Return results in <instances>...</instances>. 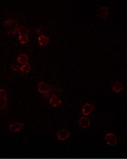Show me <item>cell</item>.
<instances>
[{
  "mask_svg": "<svg viewBox=\"0 0 127 159\" xmlns=\"http://www.w3.org/2000/svg\"><path fill=\"white\" fill-rule=\"evenodd\" d=\"M38 89L40 93L43 94L44 97L48 98L51 92L55 90L60 91L56 88L53 87L51 86L45 82H41L38 84Z\"/></svg>",
  "mask_w": 127,
  "mask_h": 159,
  "instance_id": "1",
  "label": "cell"
},
{
  "mask_svg": "<svg viewBox=\"0 0 127 159\" xmlns=\"http://www.w3.org/2000/svg\"><path fill=\"white\" fill-rule=\"evenodd\" d=\"M4 26L8 34L14 35L17 32L18 29L17 23L14 19H10L6 21L4 24Z\"/></svg>",
  "mask_w": 127,
  "mask_h": 159,
  "instance_id": "2",
  "label": "cell"
},
{
  "mask_svg": "<svg viewBox=\"0 0 127 159\" xmlns=\"http://www.w3.org/2000/svg\"><path fill=\"white\" fill-rule=\"evenodd\" d=\"M104 138L106 143L110 145H115L117 142V136L112 133H107L104 136Z\"/></svg>",
  "mask_w": 127,
  "mask_h": 159,
  "instance_id": "3",
  "label": "cell"
},
{
  "mask_svg": "<svg viewBox=\"0 0 127 159\" xmlns=\"http://www.w3.org/2000/svg\"><path fill=\"white\" fill-rule=\"evenodd\" d=\"M56 135L58 139L61 141H63L68 138L70 136V133L69 131L65 129H62L56 132Z\"/></svg>",
  "mask_w": 127,
  "mask_h": 159,
  "instance_id": "4",
  "label": "cell"
},
{
  "mask_svg": "<svg viewBox=\"0 0 127 159\" xmlns=\"http://www.w3.org/2000/svg\"><path fill=\"white\" fill-rule=\"evenodd\" d=\"M94 109V107L93 105L90 103H86L83 106L82 108V112L84 116H87L90 114Z\"/></svg>",
  "mask_w": 127,
  "mask_h": 159,
  "instance_id": "5",
  "label": "cell"
},
{
  "mask_svg": "<svg viewBox=\"0 0 127 159\" xmlns=\"http://www.w3.org/2000/svg\"><path fill=\"white\" fill-rule=\"evenodd\" d=\"M91 122L89 119L86 117H82L79 119V126L82 127L83 128H86L90 125Z\"/></svg>",
  "mask_w": 127,
  "mask_h": 159,
  "instance_id": "6",
  "label": "cell"
},
{
  "mask_svg": "<svg viewBox=\"0 0 127 159\" xmlns=\"http://www.w3.org/2000/svg\"><path fill=\"white\" fill-rule=\"evenodd\" d=\"M49 102L50 104L53 107H58L62 104V101L57 96L55 95V94H53Z\"/></svg>",
  "mask_w": 127,
  "mask_h": 159,
  "instance_id": "7",
  "label": "cell"
},
{
  "mask_svg": "<svg viewBox=\"0 0 127 159\" xmlns=\"http://www.w3.org/2000/svg\"><path fill=\"white\" fill-rule=\"evenodd\" d=\"M109 15V8L108 7H101L99 8V16L106 19Z\"/></svg>",
  "mask_w": 127,
  "mask_h": 159,
  "instance_id": "8",
  "label": "cell"
},
{
  "mask_svg": "<svg viewBox=\"0 0 127 159\" xmlns=\"http://www.w3.org/2000/svg\"><path fill=\"white\" fill-rule=\"evenodd\" d=\"M24 125L20 123L15 122L9 126V129L11 131L18 132L23 128Z\"/></svg>",
  "mask_w": 127,
  "mask_h": 159,
  "instance_id": "9",
  "label": "cell"
},
{
  "mask_svg": "<svg viewBox=\"0 0 127 159\" xmlns=\"http://www.w3.org/2000/svg\"><path fill=\"white\" fill-rule=\"evenodd\" d=\"M49 38L47 36L41 35L38 37L39 44L41 46H46L49 43Z\"/></svg>",
  "mask_w": 127,
  "mask_h": 159,
  "instance_id": "10",
  "label": "cell"
},
{
  "mask_svg": "<svg viewBox=\"0 0 127 159\" xmlns=\"http://www.w3.org/2000/svg\"><path fill=\"white\" fill-rule=\"evenodd\" d=\"M112 88L113 90L117 93L120 92L124 90V87L122 84L119 81H116L114 83L112 86Z\"/></svg>",
  "mask_w": 127,
  "mask_h": 159,
  "instance_id": "11",
  "label": "cell"
},
{
  "mask_svg": "<svg viewBox=\"0 0 127 159\" xmlns=\"http://www.w3.org/2000/svg\"><path fill=\"white\" fill-rule=\"evenodd\" d=\"M17 61L21 64H25L28 63V57L25 54H21L18 57Z\"/></svg>",
  "mask_w": 127,
  "mask_h": 159,
  "instance_id": "12",
  "label": "cell"
},
{
  "mask_svg": "<svg viewBox=\"0 0 127 159\" xmlns=\"http://www.w3.org/2000/svg\"><path fill=\"white\" fill-rule=\"evenodd\" d=\"M18 33L20 36H27L29 33V30L25 26H21L18 29Z\"/></svg>",
  "mask_w": 127,
  "mask_h": 159,
  "instance_id": "13",
  "label": "cell"
},
{
  "mask_svg": "<svg viewBox=\"0 0 127 159\" xmlns=\"http://www.w3.org/2000/svg\"><path fill=\"white\" fill-rule=\"evenodd\" d=\"M31 67L29 63L24 64L20 68V71L23 73H27L30 71Z\"/></svg>",
  "mask_w": 127,
  "mask_h": 159,
  "instance_id": "14",
  "label": "cell"
},
{
  "mask_svg": "<svg viewBox=\"0 0 127 159\" xmlns=\"http://www.w3.org/2000/svg\"><path fill=\"white\" fill-rule=\"evenodd\" d=\"M7 98H0V109H4L7 106Z\"/></svg>",
  "mask_w": 127,
  "mask_h": 159,
  "instance_id": "15",
  "label": "cell"
},
{
  "mask_svg": "<svg viewBox=\"0 0 127 159\" xmlns=\"http://www.w3.org/2000/svg\"><path fill=\"white\" fill-rule=\"evenodd\" d=\"M19 40L21 44L25 45L28 42L29 39L27 36H20L19 38Z\"/></svg>",
  "mask_w": 127,
  "mask_h": 159,
  "instance_id": "16",
  "label": "cell"
},
{
  "mask_svg": "<svg viewBox=\"0 0 127 159\" xmlns=\"http://www.w3.org/2000/svg\"><path fill=\"white\" fill-rule=\"evenodd\" d=\"M7 93L3 89H0V98H7Z\"/></svg>",
  "mask_w": 127,
  "mask_h": 159,
  "instance_id": "17",
  "label": "cell"
},
{
  "mask_svg": "<svg viewBox=\"0 0 127 159\" xmlns=\"http://www.w3.org/2000/svg\"><path fill=\"white\" fill-rule=\"evenodd\" d=\"M11 68L14 71H17L19 69V66L17 64H13Z\"/></svg>",
  "mask_w": 127,
  "mask_h": 159,
  "instance_id": "18",
  "label": "cell"
},
{
  "mask_svg": "<svg viewBox=\"0 0 127 159\" xmlns=\"http://www.w3.org/2000/svg\"><path fill=\"white\" fill-rule=\"evenodd\" d=\"M36 32L38 33V34H39V33L41 32V28H36Z\"/></svg>",
  "mask_w": 127,
  "mask_h": 159,
  "instance_id": "19",
  "label": "cell"
}]
</instances>
